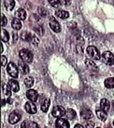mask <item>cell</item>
Returning <instances> with one entry per match:
<instances>
[{"label":"cell","instance_id":"cell-1","mask_svg":"<svg viewBox=\"0 0 114 128\" xmlns=\"http://www.w3.org/2000/svg\"><path fill=\"white\" fill-rule=\"evenodd\" d=\"M19 56L24 62L30 63L33 60V54L30 50L23 48L19 52Z\"/></svg>","mask_w":114,"mask_h":128},{"label":"cell","instance_id":"cell-2","mask_svg":"<svg viewBox=\"0 0 114 128\" xmlns=\"http://www.w3.org/2000/svg\"><path fill=\"white\" fill-rule=\"evenodd\" d=\"M102 60L105 64L108 66L114 65V55L111 52L107 51L102 54Z\"/></svg>","mask_w":114,"mask_h":128},{"label":"cell","instance_id":"cell-3","mask_svg":"<svg viewBox=\"0 0 114 128\" xmlns=\"http://www.w3.org/2000/svg\"><path fill=\"white\" fill-rule=\"evenodd\" d=\"M87 53L88 55L93 60H99L100 58V54L96 47L89 46L87 48Z\"/></svg>","mask_w":114,"mask_h":128},{"label":"cell","instance_id":"cell-4","mask_svg":"<svg viewBox=\"0 0 114 128\" xmlns=\"http://www.w3.org/2000/svg\"><path fill=\"white\" fill-rule=\"evenodd\" d=\"M21 117L22 114L20 113V112H19L18 110L14 111V112H13L10 114V116H9V122L10 124H12L17 123V122L20 121L21 119Z\"/></svg>","mask_w":114,"mask_h":128},{"label":"cell","instance_id":"cell-5","mask_svg":"<svg viewBox=\"0 0 114 128\" xmlns=\"http://www.w3.org/2000/svg\"><path fill=\"white\" fill-rule=\"evenodd\" d=\"M66 110L61 106H55L52 110V115L55 118L64 116L66 114Z\"/></svg>","mask_w":114,"mask_h":128},{"label":"cell","instance_id":"cell-6","mask_svg":"<svg viewBox=\"0 0 114 128\" xmlns=\"http://www.w3.org/2000/svg\"><path fill=\"white\" fill-rule=\"evenodd\" d=\"M7 71L11 77L17 78L18 77V69L16 65L14 62H10L8 64Z\"/></svg>","mask_w":114,"mask_h":128},{"label":"cell","instance_id":"cell-7","mask_svg":"<svg viewBox=\"0 0 114 128\" xmlns=\"http://www.w3.org/2000/svg\"><path fill=\"white\" fill-rule=\"evenodd\" d=\"M50 21H49V25L50 28L54 31L55 32L58 33L61 31V27H60V24L55 19L54 17H50Z\"/></svg>","mask_w":114,"mask_h":128},{"label":"cell","instance_id":"cell-8","mask_svg":"<svg viewBox=\"0 0 114 128\" xmlns=\"http://www.w3.org/2000/svg\"><path fill=\"white\" fill-rule=\"evenodd\" d=\"M26 96L29 100L35 102L38 98V93L35 90L30 89L26 92Z\"/></svg>","mask_w":114,"mask_h":128},{"label":"cell","instance_id":"cell-9","mask_svg":"<svg viewBox=\"0 0 114 128\" xmlns=\"http://www.w3.org/2000/svg\"><path fill=\"white\" fill-rule=\"evenodd\" d=\"M56 127L58 128H69V123L65 119H58L55 122Z\"/></svg>","mask_w":114,"mask_h":128},{"label":"cell","instance_id":"cell-10","mask_svg":"<svg viewBox=\"0 0 114 128\" xmlns=\"http://www.w3.org/2000/svg\"><path fill=\"white\" fill-rule=\"evenodd\" d=\"M81 116L83 120H89L93 118V114L90 110L84 108L81 111Z\"/></svg>","mask_w":114,"mask_h":128},{"label":"cell","instance_id":"cell-11","mask_svg":"<svg viewBox=\"0 0 114 128\" xmlns=\"http://www.w3.org/2000/svg\"><path fill=\"white\" fill-rule=\"evenodd\" d=\"M25 108H26V112L30 114H35L37 112L36 106L31 102H28L26 103V105H25Z\"/></svg>","mask_w":114,"mask_h":128},{"label":"cell","instance_id":"cell-12","mask_svg":"<svg viewBox=\"0 0 114 128\" xmlns=\"http://www.w3.org/2000/svg\"><path fill=\"white\" fill-rule=\"evenodd\" d=\"M19 70L23 74H27L29 72V68L23 61H19L18 64Z\"/></svg>","mask_w":114,"mask_h":128},{"label":"cell","instance_id":"cell-13","mask_svg":"<svg viewBox=\"0 0 114 128\" xmlns=\"http://www.w3.org/2000/svg\"><path fill=\"white\" fill-rule=\"evenodd\" d=\"M21 127L23 128H39V126L36 122L31 121H29V120H26L21 124Z\"/></svg>","mask_w":114,"mask_h":128},{"label":"cell","instance_id":"cell-14","mask_svg":"<svg viewBox=\"0 0 114 128\" xmlns=\"http://www.w3.org/2000/svg\"><path fill=\"white\" fill-rule=\"evenodd\" d=\"M84 62H85V64L86 65V66H87V68H88L89 70H92V71H94V72L97 71L98 70L97 66H96V64H95L92 61H91V60H88V59H86V60H85Z\"/></svg>","mask_w":114,"mask_h":128},{"label":"cell","instance_id":"cell-15","mask_svg":"<svg viewBox=\"0 0 114 128\" xmlns=\"http://www.w3.org/2000/svg\"><path fill=\"white\" fill-rule=\"evenodd\" d=\"M15 16L20 20H25L26 18V12L23 8H19L15 12Z\"/></svg>","mask_w":114,"mask_h":128},{"label":"cell","instance_id":"cell-16","mask_svg":"<svg viewBox=\"0 0 114 128\" xmlns=\"http://www.w3.org/2000/svg\"><path fill=\"white\" fill-rule=\"evenodd\" d=\"M8 85L11 87V90L14 92H17L19 90V85L18 81L15 80H9L8 82Z\"/></svg>","mask_w":114,"mask_h":128},{"label":"cell","instance_id":"cell-17","mask_svg":"<svg viewBox=\"0 0 114 128\" xmlns=\"http://www.w3.org/2000/svg\"><path fill=\"white\" fill-rule=\"evenodd\" d=\"M4 6L8 11H11L14 9L15 6V1L14 0H5L4 1Z\"/></svg>","mask_w":114,"mask_h":128},{"label":"cell","instance_id":"cell-18","mask_svg":"<svg viewBox=\"0 0 114 128\" xmlns=\"http://www.w3.org/2000/svg\"><path fill=\"white\" fill-rule=\"evenodd\" d=\"M96 114L98 118L102 121H105L107 118V114L106 113L105 111L103 110H97Z\"/></svg>","mask_w":114,"mask_h":128},{"label":"cell","instance_id":"cell-19","mask_svg":"<svg viewBox=\"0 0 114 128\" xmlns=\"http://www.w3.org/2000/svg\"><path fill=\"white\" fill-rule=\"evenodd\" d=\"M100 106L101 109L105 111V112H108V110H109L110 105L109 101H108L107 99L102 98L101 100V101H100Z\"/></svg>","mask_w":114,"mask_h":128},{"label":"cell","instance_id":"cell-20","mask_svg":"<svg viewBox=\"0 0 114 128\" xmlns=\"http://www.w3.org/2000/svg\"><path fill=\"white\" fill-rule=\"evenodd\" d=\"M56 16H57L59 18L62 19H67L69 18V12L67 11H65L64 10H58L55 12Z\"/></svg>","mask_w":114,"mask_h":128},{"label":"cell","instance_id":"cell-21","mask_svg":"<svg viewBox=\"0 0 114 128\" xmlns=\"http://www.w3.org/2000/svg\"><path fill=\"white\" fill-rule=\"evenodd\" d=\"M32 36H33V35L31 34L30 32H26V31L22 32L21 34V38L24 41L26 42H31Z\"/></svg>","mask_w":114,"mask_h":128},{"label":"cell","instance_id":"cell-22","mask_svg":"<svg viewBox=\"0 0 114 128\" xmlns=\"http://www.w3.org/2000/svg\"><path fill=\"white\" fill-rule=\"evenodd\" d=\"M11 26L16 30H20L22 27V24L18 18H14L11 22Z\"/></svg>","mask_w":114,"mask_h":128},{"label":"cell","instance_id":"cell-23","mask_svg":"<svg viewBox=\"0 0 114 128\" xmlns=\"http://www.w3.org/2000/svg\"><path fill=\"white\" fill-rule=\"evenodd\" d=\"M2 89L3 92V93L5 95L9 96V97H10V96H11V88L9 85H7L6 84L3 83L2 84Z\"/></svg>","mask_w":114,"mask_h":128},{"label":"cell","instance_id":"cell-24","mask_svg":"<svg viewBox=\"0 0 114 128\" xmlns=\"http://www.w3.org/2000/svg\"><path fill=\"white\" fill-rule=\"evenodd\" d=\"M104 84L105 87L107 88H114V78H107L104 82Z\"/></svg>","mask_w":114,"mask_h":128},{"label":"cell","instance_id":"cell-25","mask_svg":"<svg viewBox=\"0 0 114 128\" xmlns=\"http://www.w3.org/2000/svg\"><path fill=\"white\" fill-rule=\"evenodd\" d=\"M66 116L68 119L72 120L76 117V113L74 110L68 109L66 112Z\"/></svg>","mask_w":114,"mask_h":128},{"label":"cell","instance_id":"cell-26","mask_svg":"<svg viewBox=\"0 0 114 128\" xmlns=\"http://www.w3.org/2000/svg\"><path fill=\"white\" fill-rule=\"evenodd\" d=\"M50 105V100L49 98H47L44 101V104L42 105L41 106V110L43 112L46 113L48 111V108H49Z\"/></svg>","mask_w":114,"mask_h":128},{"label":"cell","instance_id":"cell-27","mask_svg":"<svg viewBox=\"0 0 114 128\" xmlns=\"http://www.w3.org/2000/svg\"><path fill=\"white\" fill-rule=\"evenodd\" d=\"M34 82V80L32 77H27L24 79V84L26 85V87L27 88H30L32 87Z\"/></svg>","mask_w":114,"mask_h":128},{"label":"cell","instance_id":"cell-28","mask_svg":"<svg viewBox=\"0 0 114 128\" xmlns=\"http://www.w3.org/2000/svg\"><path fill=\"white\" fill-rule=\"evenodd\" d=\"M10 40V35L8 32L5 29H2V35H1V40L4 42H7Z\"/></svg>","mask_w":114,"mask_h":128},{"label":"cell","instance_id":"cell-29","mask_svg":"<svg viewBox=\"0 0 114 128\" xmlns=\"http://www.w3.org/2000/svg\"><path fill=\"white\" fill-rule=\"evenodd\" d=\"M34 30H35V32H36L37 34H39L40 36H42L44 34V32H45V30H44V27H42L40 26H36L34 28Z\"/></svg>","mask_w":114,"mask_h":128},{"label":"cell","instance_id":"cell-30","mask_svg":"<svg viewBox=\"0 0 114 128\" xmlns=\"http://www.w3.org/2000/svg\"><path fill=\"white\" fill-rule=\"evenodd\" d=\"M38 11L39 13L44 18H46L47 16H48V11L45 8L43 7H39L38 8Z\"/></svg>","mask_w":114,"mask_h":128},{"label":"cell","instance_id":"cell-31","mask_svg":"<svg viewBox=\"0 0 114 128\" xmlns=\"http://www.w3.org/2000/svg\"><path fill=\"white\" fill-rule=\"evenodd\" d=\"M49 3L52 5L53 7L54 8H58L60 6L61 3H60V0H48Z\"/></svg>","mask_w":114,"mask_h":128},{"label":"cell","instance_id":"cell-32","mask_svg":"<svg viewBox=\"0 0 114 128\" xmlns=\"http://www.w3.org/2000/svg\"><path fill=\"white\" fill-rule=\"evenodd\" d=\"M31 43H32V44H34V45H35V46H37V45H39V39L36 36H35V35H33V36H32V40H31Z\"/></svg>","mask_w":114,"mask_h":128},{"label":"cell","instance_id":"cell-33","mask_svg":"<svg viewBox=\"0 0 114 128\" xmlns=\"http://www.w3.org/2000/svg\"><path fill=\"white\" fill-rule=\"evenodd\" d=\"M8 23V20L5 16L4 14H2V17H1V26L2 27H5L6 26Z\"/></svg>","mask_w":114,"mask_h":128},{"label":"cell","instance_id":"cell-34","mask_svg":"<svg viewBox=\"0 0 114 128\" xmlns=\"http://www.w3.org/2000/svg\"><path fill=\"white\" fill-rule=\"evenodd\" d=\"M60 1L61 4L64 5V6H70L71 3V0H60Z\"/></svg>","mask_w":114,"mask_h":128},{"label":"cell","instance_id":"cell-35","mask_svg":"<svg viewBox=\"0 0 114 128\" xmlns=\"http://www.w3.org/2000/svg\"><path fill=\"white\" fill-rule=\"evenodd\" d=\"M8 60L6 58V57L5 56L2 55L1 56V66H5V65L7 63Z\"/></svg>","mask_w":114,"mask_h":128},{"label":"cell","instance_id":"cell-36","mask_svg":"<svg viewBox=\"0 0 114 128\" xmlns=\"http://www.w3.org/2000/svg\"><path fill=\"white\" fill-rule=\"evenodd\" d=\"M86 128H94V124L93 122H91V121H88L87 123L86 124V126H85Z\"/></svg>","mask_w":114,"mask_h":128},{"label":"cell","instance_id":"cell-37","mask_svg":"<svg viewBox=\"0 0 114 128\" xmlns=\"http://www.w3.org/2000/svg\"><path fill=\"white\" fill-rule=\"evenodd\" d=\"M18 34H17V33H16V32H14V33L13 34V42H14V43L16 42V41H17V40H18Z\"/></svg>","mask_w":114,"mask_h":128},{"label":"cell","instance_id":"cell-38","mask_svg":"<svg viewBox=\"0 0 114 128\" xmlns=\"http://www.w3.org/2000/svg\"><path fill=\"white\" fill-rule=\"evenodd\" d=\"M6 101H7V102L9 104H10V105H11V104H13V100H12V99L11 98H8L7 99V100H6Z\"/></svg>","mask_w":114,"mask_h":128},{"label":"cell","instance_id":"cell-39","mask_svg":"<svg viewBox=\"0 0 114 128\" xmlns=\"http://www.w3.org/2000/svg\"><path fill=\"white\" fill-rule=\"evenodd\" d=\"M1 102H2V106H4L5 105V104H6V103L7 102V101H6L5 100V99H2V101H1Z\"/></svg>","mask_w":114,"mask_h":128},{"label":"cell","instance_id":"cell-40","mask_svg":"<svg viewBox=\"0 0 114 128\" xmlns=\"http://www.w3.org/2000/svg\"><path fill=\"white\" fill-rule=\"evenodd\" d=\"M74 128H83V126H82V125L79 124H78L76 125V126H74Z\"/></svg>","mask_w":114,"mask_h":128},{"label":"cell","instance_id":"cell-41","mask_svg":"<svg viewBox=\"0 0 114 128\" xmlns=\"http://www.w3.org/2000/svg\"><path fill=\"white\" fill-rule=\"evenodd\" d=\"M1 53H2L3 52V45H2V44H1Z\"/></svg>","mask_w":114,"mask_h":128},{"label":"cell","instance_id":"cell-42","mask_svg":"<svg viewBox=\"0 0 114 128\" xmlns=\"http://www.w3.org/2000/svg\"><path fill=\"white\" fill-rule=\"evenodd\" d=\"M112 105H113V106L114 108V100H113V101H112Z\"/></svg>","mask_w":114,"mask_h":128},{"label":"cell","instance_id":"cell-43","mask_svg":"<svg viewBox=\"0 0 114 128\" xmlns=\"http://www.w3.org/2000/svg\"><path fill=\"white\" fill-rule=\"evenodd\" d=\"M113 126H114V121H113Z\"/></svg>","mask_w":114,"mask_h":128}]
</instances>
